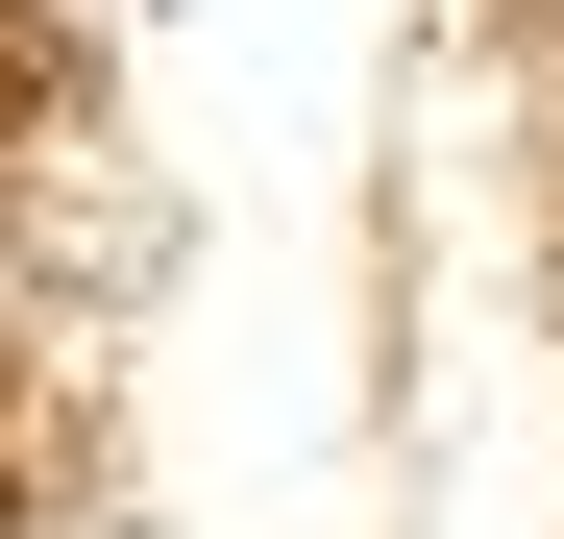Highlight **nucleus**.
<instances>
[{
	"label": "nucleus",
	"instance_id": "1",
	"mask_svg": "<svg viewBox=\"0 0 564 539\" xmlns=\"http://www.w3.org/2000/svg\"><path fill=\"white\" fill-rule=\"evenodd\" d=\"M0 123H50V25H0Z\"/></svg>",
	"mask_w": 564,
	"mask_h": 539
}]
</instances>
